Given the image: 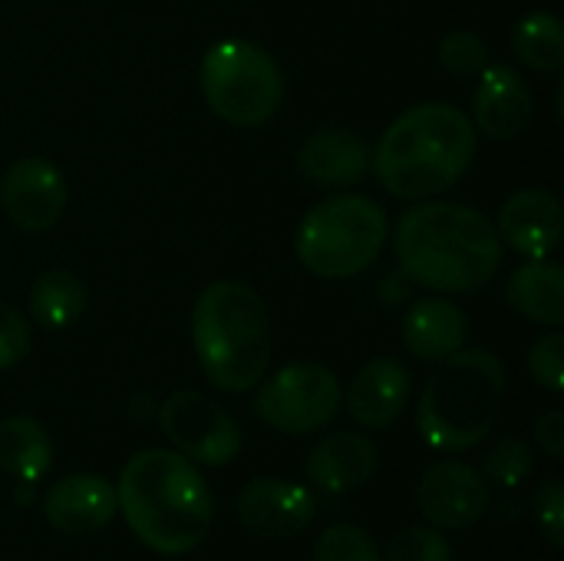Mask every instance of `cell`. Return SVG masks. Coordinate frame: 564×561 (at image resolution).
Returning <instances> with one entry per match:
<instances>
[{"mask_svg":"<svg viewBox=\"0 0 564 561\" xmlns=\"http://www.w3.org/2000/svg\"><path fill=\"white\" fill-rule=\"evenodd\" d=\"M198 79L212 112L238 129L264 126L284 99L281 66L251 40H218L208 46Z\"/></svg>","mask_w":564,"mask_h":561,"instance_id":"obj_7","label":"cell"},{"mask_svg":"<svg viewBox=\"0 0 564 561\" xmlns=\"http://www.w3.org/2000/svg\"><path fill=\"white\" fill-rule=\"evenodd\" d=\"M506 301L525 321L539 327H562L564 324V271L552 258H529L522 268L512 271L506 284Z\"/></svg>","mask_w":564,"mask_h":561,"instance_id":"obj_20","label":"cell"},{"mask_svg":"<svg viewBox=\"0 0 564 561\" xmlns=\"http://www.w3.org/2000/svg\"><path fill=\"white\" fill-rule=\"evenodd\" d=\"M535 519L552 549L564 546V486L562 479H549L535 496Z\"/></svg>","mask_w":564,"mask_h":561,"instance_id":"obj_30","label":"cell"},{"mask_svg":"<svg viewBox=\"0 0 564 561\" xmlns=\"http://www.w3.org/2000/svg\"><path fill=\"white\" fill-rule=\"evenodd\" d=\"M532 466H535V453L525 440L519 436H502L496 440L486 456H482V479L499 486V489H519L529 476H532Z\"/></svg>","mask_w":564,"mask_h":561,"instance_id":"obj_24","label":"cell"},{"mask_svg":"<svg viewBox=\"0 0 564 561\" xmlns=\"http://www.w3.org/2000/svg\"><path fill=\"white\" fill-rule=\"evenodd\" d=\"M33 344V331L30 321L7 301H0V370L17 367Z\"/></svg>","mask_w":564,"mask_h":561,"instance_id":"obj_29","label":"cell"},{"mask_svg":"<svg viewBox=\"0 0 564 561\" xmlns=\"http://www.w3.org/2000/svg\"><path fill=\"white\" fill-rule=\"evenodd\" d=\"M390 222L380 202L367 195H334L314 205L301 228L294 251L314 278L340 281L364 274L383 251Z\"/></svg>","mask_w":564,"mask_h":561,"instance_id":"obj_6","label":"cell"},{"mask_svg":"<svg viewBox=\"0 0 564 561\" xmlns=\"http://www.w3.org/2000/svg\"><path fill=\"white\" fill-rule=\"evenodd\" d=\"M436 60L449 76H479L489 66V43L476 30H449L436 46Z\"/></svg>","mask_w":564,"mask_h":561,"instance_id":"obj_25","label":"cell"},{"mask_svg":"<svg viewBox=\"0 0 564 561\" xmlns=\"http://www.w3.org/2000/svg\"><path fill=\"white\" fill-rule=\"evenodd\" d=\"M297 172L317 188H347L370 172V149L350 129H314L297 149Z\"/></svg>","mask_w":564,"mask_h":561,"instance_id":"obj_16","label":"cell"},{"mask_svg":"<svg viewBox=\"0 0 564 561\" xmlns=\"http://www.w3.org/2000/svg\"><path fill=\"white\" fill-rule=\"evenodd\" d=\"M506 367L492 350H459L440 364L416 403V427L430 450H476L496 427L506 400Z\"/></svg>","mask_w":564,"mask_h":561,"instance_id":"obj_5","label":"cell"},{"mask_svg":"<svg viewBox=\"0 0 564 561\" xmlns=\"http://www.w3.org/2000/svg\"><path fill=\"white\" fill-rule=\"evenodd\" d=\"M159 430L165 440L198 466H228L241 453L238 420L215 400L195 390H178L159 407Z\"/></svg>","mask_w":564,"mask_h":561,"instance_id":"obj_9","label":"cell"},{"mask_svg":"<svg viewBox=\"0 0 564 561\" xmlns=\"http://www.w3.org/2000/svg\"><path fill=\"white\" fill-rule=\"evenodd\" d=\"M496 222L463 202H420L393 228L400 271L430 291L466 294L486 288L502 268Z\"/></svg>","mask_w":564,"mask_h":561,"instance_id":"obj_1","label":"cell"},{"mask_svg":"<svg viewBox=\"0 0 564 561\" xmlns=\"http://www.w3.org/2000/svg\"><path fill=\"white\" fill-rule=\"evenodd\" d=\"M46 522L63 536H89L116 516V486L102 476H66L43 499Z\"/></svg>","mask_w":564,"mask_h":561,"instance_id":"obj_18","label":"cell"},{"mask_svg":"<svg viewBox=\"0 0 564 561\" xmlns=\"http://www.w3.org/2000/svg\"><path fill=\"white\" fill-rule=\"evenodd\" d=\"M86 304H89L86 284L63 268L43 271L30 288V314L46 331L73 327L86 314Z\"/></svg>","mask_w":564,"mask_h":561,"instance_id":"obj_22","label":"cell"},{"mask_svg":"<svg viewBox=\"0 0 564 561\" xmlns=\"http://www.w3.org/2000/svg\"><path fill=\"white\" fill-rule=\"evenodd\" d=\"M453 549L449 539L443 536V529L433 526H410L400 529L390 546H387V559L383 561H449Z\"/></svg>","mask_w":564,"mask_h":561,"instance_id":"obj_27","label":"cell"},{"mask_svg":"<svg viewBox=\"0 0 564 561\" xmlns=\"http://www.w3.org/2000/svg\"><path fill=\"white\" fill-rule=\"evenodd\" d=\"M377 466H380L377 443L357 430L330 433L307 453V463H304L307 479L321 493H350V489L370 483Z\"/></svg>","mask_w":564,"mask_h":561,"instance_id":"obj_17","label":"cell"},{"mask_svg":"<svg viewBox=\"0 0 564 561\" xmlns=\"http://www.w3.org/2000/svg\"><path fill=\"white\" fill-rule=\"evenodd\" d=\"M469 337V317L446 298H423L403 321V344L423 364H443L459 354Z\"/></svg>","mask_w":564,"mask_h":561,"instance_id":"obj_19","label":"cell"},{"mask_svg":"<svg viewBox=\"0 0 564 561\" xmlns=\"http://www.w3.org/2000/svg\"><path fill=\"white\" fill-rule=\"evenodd\" d=\"M473 126L496 142L519 139L535 119V96L519 69L492 63L479 73L473 96Z\"/></svg>","mask_w":564,"mask_h":561,"instance_id":"obj_13","label":"cell"},{"mask_svg":"<svg viewBox=\"0 0 564 561\" xmlns=\"http://www.w3.org/2000/svg\"><path fill=\"white\" fill-rule=\"evenodd\" d=\"M53 463V443L33 417L0 420V470L20 483H36Z\"/></svg>","mask_w":564,"mask_h":561,"instance_id":"obj_21","label":"cell"},{"mask_svg":"<svg viewBox=\"0 0 564 561\" xmlns=\"http://www.w3.org/2000/svg\"><path fill=\"white\" fill-rule=\"evenodd\" d=\"M410 397L413 374L406 370V364L397 357H377L354 377L344 403L354 423H360L364 430H387L406 413Z\"/></svg>","mask_w":564,"mask_h":561,"instance_id":"obj_15","label":"cell"},{"mask_svg":"<svg viewBox=\"0 0 564 561\" xmlns=\"http://www.w3.org/2000/svg\"><path fill=\"white\" fill-rule=\"evenodd\" d=\"M344 407L337 374L317 360L281 367L254 397V413L264 427L288 436H311L327 430Z\"/></svg>","mask_w":564,"mask_h":561,"instance_id":"obj_8","label":"cell"},{"mask_svg":"<svg viewBox=\"0 0 564 561\" xmlns=\"http://www.w3.org/2000/svg\"><path fill=\"white\" fill-rule=\"evenodd\" d=\"M314 513H317V503L304 486L274 479V476L251 479L238 496L241 526L251 536L271 539V542H288L307 532L314 522Z\"/></svg>","mask_w":564,"mask_h":561,"instance_id":"obj_12","label":"cell"},{"mask_svg":"<svg viewBox=\"0 0 564 561\" xmlns=\"http://www.w3.org/2000/svg\"><path fill=\"white\" fill-rule=\"evenodd\" d=\"M476 159V126L453 103H420L403 109L373 152L383 188L406 202H426L453 188Z\"/></svg>","mask_w":564,"mask_h":561,"instance_id":"obj_3","label":"cell"},{"mask_svg":"<svg viewBox=\"0 0 564 561\" xmlns=\"http://www.w3.org/2000/svg\"><path fill=\"white\" fill-rule=\"evenodd\" d=\"M202 374L225 393H248L271 367L274 327L268 304L245 281H212L192 308Z\"/></svg>","mask_w":564,"mask_h":561,"instance_id":"obj_4","label":"cell"},{"mask_svg":"<svg viewBox=\"0 0 564 561\" xmlns=\"http://www.w3.org/2000/svg\"><path fill=\"white\" fill-rule=\"evenodd\" d=\"M502 245L525 258H549L562 241V202L549 188L512 192L496 218Z\"/></svg>","mask_w":564,"mask_h":561,"instance_id":"obj_14","label":"cell"},{"mask_svg":"<svg viewBox=\"0 0 564 561\" xmlns=\"http://www.w3.org/2000/svg\"><path fill=\"white\" fill-rule=\"evenodd\" d=\"M529 374L549 393L564 390V337L558 331L539 337L529 350Z\"/></svg>","mask_w":564,"mask_h":561,"instance_id":"obj_28","label":"cell"},{"mask_svg":"<svg viewBox=\"0 0 564 561\" xmlns=\"http://www.w3.org/2000/svg\"><path fill=\"white\" fill-rule=\"evenodd\" d=\"M314 561H383L373 536L354 522H337L321 532Z\"/></svg>","mask_w":564,"mask_h":561,"instance_id":"obj_26","label":"cell"},{"mask_svg":"<svg viewBox=\"0 0 564 561\" xmlns=\"http://www.w3.org/2000/svg\"><path fill=\"white\" fill-rule=\"evenodd\" d=\"M116 506L132 536L159 555L195 552L215 516L205 476L172 450L135 453L119 473Z\"/></svg>","mask_w":564,"mask_h":561,"instance_id":"obj_2","label":"cell"},{"mask_svg":"<svg viewBox=\"0 0 564 561\" xmlns=\"http://www.w3.org/2000/svg\"><path fill=\"white\" fill-rule=\"evenodd\" d=\"M532 436L539 443V450L552 460H562L564 456V413L562 410H549L535 420L532 427Z\"/></svg>","mask_w":564,"mask_h":561,"instance_id":"obj_31","label":"cell"},{"mask_svg":"<svg viewBox=\"0 0 564 561\" xmlns=\"http://www.w3.org/2000/svg\"><path fill=\"white\" fill-rule=\"evenodd\" d=\"M0 205H3V215L20 231H30V235L50 231L63 218V208H66V179L43 155L17 159L3 172Z\"/></svg>","mask_w":564,"mask_h":561,"instance_id":"obj_11","label":"cell"},{"mask_svg":"<svg viewBox=\"0 0 564 561\" xmlns=\"http://www.w3.org/2000/svg\"><path fill=\"white\" fill-rule=\"evenodd\" d=\"M512 53L535 73H558L564 66V30L555 13L535 10L512 26Z\"/></svg>","mask_w":564,"mask_h":561,"instance_id":"obj_23","label":"cell"},{"mask_svg":"<svg viewBox=\"0 0 564 561\" xmlns=\"http://www.w3.org/2000/svg\"><path fill=\"white\" fill-rule=\"evenodd\" d=\"M489 483L476 466L446 460L423 473L416 486V509L433 529H473L489 513Z\"/></svg>","mask_w":564,"mask_h":561,"instance_id":"obj_10","label":"cell"}]
</instances>
